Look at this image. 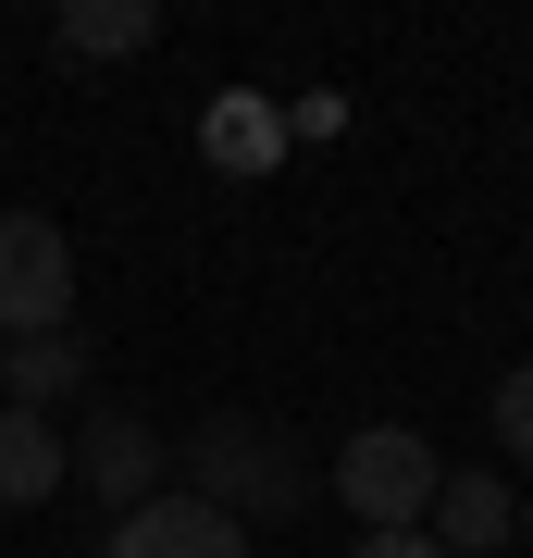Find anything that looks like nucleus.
Returning <instances> with one entry per match:
<instances>
[{
  "label": "nucleus",
  "instance_id": "obj_1",
  "mask_svg": "<svg viewBox=\"0 0 533 558\" xmlns=\"http://www.w3.org/2000/svg\"><path fill=\"white\" fill-rule=\"evenodd\" d=\"M186 497L223 509L249 534V521H298V497H311V472H298V435H274L261 410H211L186 435Z\"/></svg>",
  "mask_w": 533,
  "mask_h": 558
},
{
  "label": "nucleus",
  "instance_id": "obj_2",
  "mask_svg": "<svg viewBox=\"0 0 533 558\" xmlns=\"http://www.w3.org/2000/svg\"><path fill=\"white\" fill-rule=\"evenodd\" d=\"M435 472L447 459L410 435V422H360L336 447V497L360 509V534H422V509H435Z\"/></svg>",
  "mask_w": 533,
  "mask_h": 558
},
{
  "label": "nucleus",
  "instance_id": "obj_3",
  "mask_svg": "<svg viewBox=\"0 0 533 558\" xmlns=\"http://www.w3.org/2000/svg\"><path fill=\"white\" fill-rule=\"evenodd\" d=\"M75 323V236L50 211H0V348Z\"/></svg>",
  "mask_w": 533,
  "mask_h": 558
},
{
  "label": "nucleus",
  "instance_id": "obj_4",
  "mask_svg": "<svg viewBox=\"0 0 533 558\" xmlns=\"http://www.w3.org/2000/svg\"><path fill=\"white\" fill-rule=\"evenodd\" d=\"M161 472H174V447H161L137 410H87L75 435H62V484H87L112 521H124V509H149V497H161Z\"/></svg>",
  "mask_w": 533,
  "mask_h": 558
},
{
  "label": "nucleus",
  "instance_id": "obj_5",
  "mask_svg": "<svg viewBox=\"0 0 533 558\" xmlns=\"http://www.w3.org/2000/svg\"><path fill=\"white\" fill-rule=\"evenodd\" d=\"M422 534H435V558H496L521 534V497L496 472H435V509H422Z\"/></svg>",
  "mask_w": 533,
  "mask_h": 558
},
{
  "label": "nucleus",
  "instance_id": "obj_6",
  "mask_svg": "<svg viewBox=\"0 0 533 558\" xmlns=\"http://www.w3.org/2000/svg\"><path fill=\"white\" fill-rule=\"evenodd\" d=\"M112 558H249V534L198 497H149V509L112 521Z\"/></svg>",
  "mask_w": 533,
  "mask_h": 558
},
{
  "label": "nucleus",
  "instance_id": "obj_7",
  "mask_svg": "<svg viewBox=\"0 0 533 558\" xmlns=\"http://www.w3.org/2000/svg\"><path fill=\"white\" fill-rule=\"evenodd\" d=\"M87 373H99V360H87V336H75V323H62V336H13V348H0V410H62V398H87Z\"/></svg>",
  "mask_w": 533,
  "mask_h": 558
},
{
  "label": "nucleus",
  "instance_id": "obj_8",
  "mask_svg": "<svg viewBox=\"0 0 533 558\" xmlns=\"http://www.w3.org/2000/svg\"><path fill=\"white\" fill-rule=\"evenodd\" d=\"M62 497V422L0 410V509H50Z\"/></svg>",
  "mask_w": 533,
  "mask_h": 558
},
{
  "label": "nucleus",
  "instance_id": "obj_9",
  "mask_svg": "<svg viewBox=\"0 0 533 558\" xmlns=\"http://www.w3.org/2000/svg\"><path fill=\"white\" fill-rule=\"evenodd\" d=\"M50 38L75 50V62H137V50L161 38V13H149V0H75V13L50 25Z\"/></svg>",
  "mask_w": 533,
  "mask_h": 558
},
{
  "label": "nucleus",
  "instance_id": "obj_10",
  "mask_svg": "<svg viewBox=\"0 0 533 558\" xmlns=\"http://www.w3.org/2000/svg\"><path fill=\"white\" fill-rule=\"evenodd\" d=\"M198 137H211L223 174H261V161L286 149V124H274V100H249V87H237V100H211V124H198Z\"/></svg>",
  "mask_w": 533,
  "mask_h": 558
},
{
  "label": "nucleus",
  "instance_id": "obj_11",
  "mask_svg": "<svg viewBox=\"0 0 533 558\" xmlns=\"http://www.w3.org/2000/svg\"><path fill=\"white\" fill-rule=\"evenodd\" d=\"M484 410H496V447L533 472V360H521V373H496V398H484Z\"/></svg>",
  "mask_w": 533,
  "mask_h": 558
},
{
  "label": "nucleus",
  "instance_id": "obj_12",
  "mask_svg": "<svg viewBox=\"0 0 533 558\" xmlns=\"http://www.w3.org/2000/svg\"><path fill=\"white\" fill-rule=\"evenodd\" d=\"M360 558H435V534H360Z\"/></svg>",
  "mask_w": 533,
  "mask_h": 558
},
{
  "label": "nucleus",
  "instance_id": "obj_13",
  "mask_svg": "<svg viewBox=\"0 0 533 558\" xmlns=\"http://www.w3.org/2000/svg\"><path fill=\"white\" fill-rule=\"evenodd\" d=\"M521 546H533V497H521Z\"/></svg>",
  "mask_w": 533,
  "mask_h": 558
}]
</instances>
